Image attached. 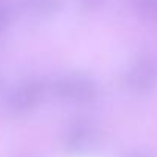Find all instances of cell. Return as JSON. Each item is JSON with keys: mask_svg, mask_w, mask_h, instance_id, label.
Masks as SVG:
<instances>
[{"mask_svg": "<svg viewBox=\"0 0 157 157\" xmlns=\"http://www.w3.org/2000/svg\"><path fill=\"white\" fill-rule=\"evenodd\" d=\"M54 94L71 103H86L91 102L97 94V85L91 77L83 74H66L54 82Z\"/></svg>", "mask_w": 157, "mask_h": 157, "instance_id": "cell-1", "label": "cell"}, {"mask_svg": "<svg viewBox=\"0 0 157 157\" xmlns=\"http://www.w3.org/2000/svg\"><path fill=\"white\" fill-rule=\"evenodd\" d=\"M125 85L134 94H146L157 86V59L140 57L125 74Z\"/></svg>", "mask_w": 157, "mask_h": 157, "instance_id": "cell-2", "label": "cell"}, {"mask_svg": "<svg viewBox=\"0 0 157 157\" xmlns=\"http://www.w3.org/2000/svg\"><path fill=\"white\" fill-rule=\"evenodd\" d=\"M97 143H99V132L96 126L88 120L74 122L65 132V139H63L65 149L69 154H75V155L90 154L97 148Z\"/></svg>", "mask_w": 157, "mask_h": 157, "instance_id": "cell-3", "label": "cell"}, {"mask_svg": "<svg viewBox=\"0 0 157 157\" xmlns=\"http://www.w3.org/2000/svg\"><path fill=\"white\" fill-rule=\"evenodd\" d=\"M43 94V86L37 80H26L20 83L11 94L10 108L17 114H25L34 109Z\"/></svg>", "mask_w": 157, "mask_h": 157, "instance_id": "cell-4", "label": "cell"}, {"mask_svg": "<svg viewBox=\"0 0 157 157\" xmlns=\"http://www.w3.org/2000/svg\"><path fill=\"white\" fill-rule=\"evenodd\" d=\"M23 10L36 17H48L60 8V0H22Z\"/></svg>", "mask_w": 157, "mask_h": 157, "instance_id": "cell-5", "label": "cell"}, {"mask_svg": "<svg viewBox=\"0 0 157 157\" xmlns=\"http://www.w3.org/2000/svg\"><path fill=\"white\" fill-rule=\"evenodd\" d=\"M137 13L152 22H157V0H132Z\"/></svg>", "mask_w": 157, "mask_h": 157, "instance_id": "cell-6", "label": "cell"}, {"mask_svg": "<svg viewBox=\"0 0 157 157\" xmlns=\"http://www.w3.org/2000/svg\"><path fill=\"white\" fill-rule=\"evenodd\" d=\"M11 20V8L5 0H0V33H2Z\"/></svg>", "mask_w": 157, "mask_h": 157, "instance_id": "cell-7", "label": "cell"}, {"mask_svg": "<svg viewBox=\"0 0 157 157\" xmlns=\"http://www.w3.org/2000/svg\"><path fill=\"white\" fill-rule=\"evenodd\" d=\"M122 157H155V155L145 149H129V151H125Z\"/></svg>", "mask_w": 157, "mask_h": 157, "instance_id": "cell-8", "label": "cell"}, {"mask_svg": "<svg viewBox=\"0 0 157 157\" xmlns=\"http://www.w3.org/2000/svg\"><path fill=\"white\" fill-rule=\"evenodd\" d=\"M105 0H80V3L85 10H90V11H94V10H99L102 5H103Z\"/></svg>", "mask_w": 157, "mask_h": 157, "instance_id": "cell-9", "label": "cell"}, {"mask_svg": "<svg viewBox=\"0 0 157 157\" xmlns=\"http://www.w3.org/2000/svg\"><path fill=\"white\" fill-rule=\"evenodd\" d=\"M0 91H2V78H0Z\"/></svg>", "mask_w": 157, "mask_h": 157, "instance_id": "cell-10", "label": "cell"}]
</instances>
